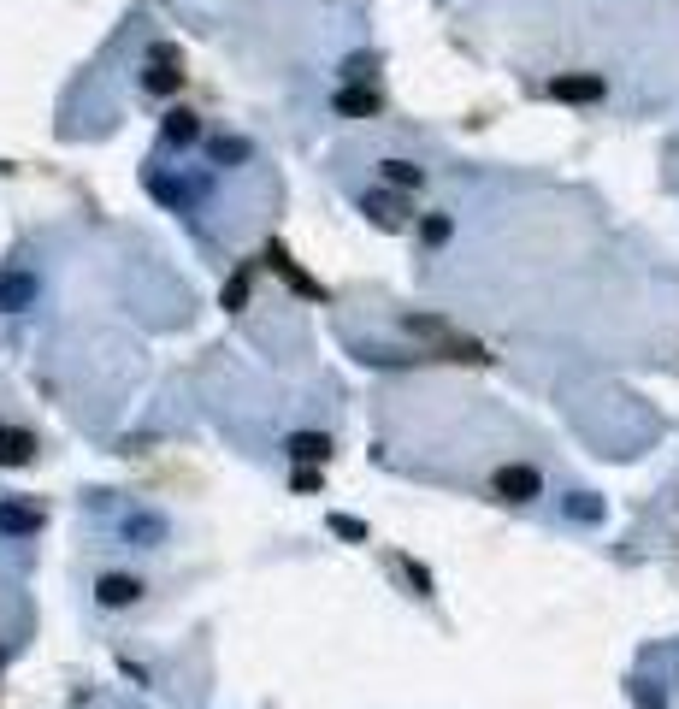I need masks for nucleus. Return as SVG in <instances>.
Returning a JSON list of instances; mask_svg holds the SVG:
<instances>
[{
    "mask_svg": "<svg viewBox=\"0 0 679 709\" xmlns=\"http://www.w3.org/2000/svg\"><path fill=\"white\" fill-rule=\"evenodd\" d=\"M496 497L502 503H532V497H544V479H538V467H520V461H508V467H496Z\"/></svg>",
    "mask_w": 679,
    "mask_h": 709,
    "instance_id": "f257e3e1",
    "label": "nucleus"
},
{
    "mask_svg": "<svg viewBox=\"0 0 679 709\" xmlns=\"http://www.w3.org/2000/svg\"><path fill=\"white\" fill-rule=\"evenodd\" d=\"M609 83L597 71H567V77H550V101H567V107H585V101H603Z\"/></svg>",
    "mask_w": 679,
    "mask_h": 709,
    "instance_id": "f03ea898",
    "label": "nucleus"
},
{
    "mask_svg": "<svg viewBox=\"0 0 679 709\" xmlns=\"http://www.w3.org/2000/svg\"><path fill=\"white\" fill-rule=\"evenodd\" d=\"M266 266H272V272H278V278H284V284H290L296 296H308V302H325V290H319V278H308V272H302L296 260L284 255V243H266Z\"/></svg>",
    "mask_w": 679,
    "mask_h": 709,
    "instance_id": "7ed1b4c3",
    "label": "nucleus"
},
{
    "mask_svg": "<svg viewBox=\"0 0 679 709\" xmlns=\"http://www.w3.org/2000/svg\"><path fill=\"white\" fill-rule=\"evenodd\" d=\"M30 302H36V272H0V308L24 314Z\"/></svg>",
    "mask_w": 679,
    "mask_h": 709,
    "instance_id": "20e7f679",
    "label": "nucleus"
},
{
    "mask_svg": "<svg viewBox=\"0 0 679 709\" xmlns=\"http://www.w3.org/2000/svg\"><path fill=\"white\" fill-rule=\"evenodd\" d=\"M378 107H384V101L372 95L367 83H349V89H337V113H343V119H378Z\"/></svg>",
    "mask_w": 679,
    "mask_h": 709,
    "instance_id": "39448f33",
    "label": "nucleus"
},
{
    "mask_svg": "<svg viewBox=\"0 0 679 709\" xmlns=\"http://www.w3.org/2000/svg\"><path fill=\"white\" fill-rule=\"evenodd\" d=\"M36 461V438L18 426H0V467H30Z\"/></svg>",
    "mask_w": 679,
    "mask_h": 709,
    "instance_id": "423d86ee",
    "label": "nucleus"
},
{
    "mask_svg": "<svg viewBox=\"0 0 679 709\" xmlns=\"http://www.w3.org/2000/svg\"><path fill=\"white\" fill-rule=\"evenodd\" d=\"M284 450H290V461H296V467H325V455H331V438H325V432H296V438H290Z\"/></svg>",
    "mask_w": 679,
    "mask_h": 709,
    "instance_id": "0eeeda50",
    "label": "nucleus"
},
{
    "mask_svg": "<svg viewBox=\"0 0 679 709\" xmlns=\"http://www.w3.org/2000/svg\"><path fill=\"white\" fill-rule=\"evenodd\" d=\"M437 361H467V367H485L491 355H485L473 337H437Z\"/></svg>",
    "mask_w": 679,
    "mask_h": 709,
    "instance_id": "6e6552de",
    "label": "nucleus"
},
{
    "mask_svg": "<svg viewBox=\"0 0 679 709\" xmlns=\"http://www.w3.org/2000/svg\"><path fill=\"white\" fill-rule=\"evenodd\" d=\"M142 597V580H130V574H107L101 580V603L107 609H124V603H136Z\"/></svg>",
    "mask_w": 679,
    "mask_h": 709,
    "instance_id": "1a4fd4ad",
    "label": "nucleus"
},
{
    "mask_svg": "<svg viewBox=\"0 0 679 709\" xmlns=\"http://www.w3.org/2000/svg\"><path fill=\"white\" fill-rule=\"evenodd\" d=\"M160 130H166V142H178V148L201 136V125H195V113H184V107H172V113L160 119Z\"/></svg>",
    "mask_w": 679,
    "mask_h": 709,
    "instance_id": "9d476101",
    "label": "nucleus"
},
{
    "mask_svg": "<svg viewBox=\"0 0 679 709\" xmlns=\"http://www.w3.org/2000/svg\"><path fill=\"white\" fill-rule=\"evenodd\" d=\"M384 184H390V190H420L426 172H420L414 160H384Z\"/></svg>",
    "mask_w": 679,
    "mask_h": 709,
    "instance_id": "9b49d317",
    "label": "nucleus"
},
{
    "mask_svg": "<svg viewBox=\"0 0 679 709\" xmlns=\"http://www.w3.org/2000/svg\"><path fill=\"white\" fill-rule=\"evenodd\" d=\"M36 526H42V515H36V509H18V503H0V532H18V538H24V532H36Z\"/></svg>",
    "mask_w": 679,
    "mask_h": 709,
    "instance_id": "f8f14e48",
    "label": "nucleus"
},
{
    "mask_svg": "<svg viewBox=\"0 0 679 709\" xmlns=\"http://www.w3.org/2000/svg\"><path fill=\"white\" fill-rule=\"evenodd\" d=\"M367 213L378 219V225H402V201H396V195H384V190L367 195Z\"/></svg>",
    "mask_w": 679,
    "mask_h": 709,
    "instance_id": "ddd939ff",
    "label": "nucleus"
},
{
    "mask_svg": "<svg viewBox=\"0 0 679 709\" xmlns=\"http://www.w3.org/2000/svg\"><path fill=\"white\" fill-rule=\"evenodd\" d=\"M142 83H148V89H154V95H172V89H178V83H184V71H172V65H154V71H148V77H142Z\"/></svg>",
    "mask_w": 679,
    "mask_h": 709,
    "instance_id": "4468645a",
    "label": "nucleus"
},
{
    "mask_svg": "<svg viewBox=\"0 0 679 709\" xmlns=\"http://www.w3.org/2000/svg\"><path fill=\"white\" fill-rule=\"evenodd\" d=\"M213 160H219V166H237V160H248V142H237V136H219V142H213Z\"/></svg>",
    "mask_w": 679,
    "mask_h": 709,
    "instance_id": "2eb2a0df",
    "label": "nucleus"
},
{
    "mask_svg": "<svg viewBox=\"0 0 679 709\" xmlns=\"http://www.w3.org/2000/svg\"><path fill=\"white\" fill-rule=\"evenodd\" d=\"M449 231H455V225H449V213H432V219H426V225H420V237H426V243H449Z\"/></svg>",
    "mask_w": 679,
    "mask_h": 709,
    "instance_id": "dca6fc26",
    "label": "nucleus"
},
{
    "mask_svg": "<svg viewBox=\"0 0 679 709\" xmlns=\"http://www.w3.org/2000/svg\"><path fill=\"white\" fill-rule=\"evenodd\" d=\"M331 532H337V538H349V544H367V526H361V520H349V515H331Z\"/></svg>",
    "mask_w": 679,
    "mask_h": 709,
    "instance_id": "f3484780",
    "label": "nucleus"
},
{
    "mask_svg": "<svg viewBox=\"0 0 679 709\" xmlns=\"http://www.w3.org/2000/svg\"><path fill=\"white\" fill-rule=\"evenodd\" d=\"M248 302V272H237L231 284H225V308H243Z\"/></svg>",
    "mask_w": 679,
    "mask_h": 709,
    "instance_id": "a211bd4d",
    "label": "nucleus"
},
{
    "mask_svg": "<svg viewBox=\"0 0 679 709\" xmlns=\"http://www.w3.org/2000/svg\"><path fill=\"white\" fill-rule=\"evenodd\" d=\"M290 485H296L302 497H313V491H319V473H313V467H296V479H290Z\"/></svg>",
    "mask_w": 679,
    "mask_h": 709,
    "instance_id": "6ab92c4d",
    "label": "nucleus"
},
{
    "mask_svg": "<svg viewBox=\"0 0 679 709\" xmlns=\"http://www.w3.org/2000/svg\"><path fill=\"white\" fill-rule=\"evenodd\" d=\"M408 580H414V591H420V597H432V574H426V568H414V562H408Z\"/></svg>",
    "mask_w": 679,
    "mask_h": 709,
    "instance_id": "aec40b11",
    "label": "nucleus"
},
{
    "mask_svg": "<svg viewBox=\"0 0 679 709\" xmlns=\"http://www.w3.org/2000/svg\"><path fill=\"white\" fill-rule=\"evenodd\" d=\"M573 515H579V520H597V515H603V509H597L591 497H573Z\"/></svg>",
    "mask_w": 679,
    "mask_h": 709,
    "instance_id": "412c9836",
    "label": "nucleus"
},
{
    "mask_svg": "<svg viewBox=\"0 0 679 709\" xmlns=\"http://www.w3.org/2000/svg\"><path fill=\"white\" fill-rule=\"evenodd\" d=\"M148 60H154V65H178V48H172V42H160V48H154Z\"/></svg>",
    "mask_w": 679,
    "mask_h": 709,
    "instance_id": "4be33fe9",
    "label": "nucleus"
}]
</instances>
